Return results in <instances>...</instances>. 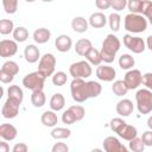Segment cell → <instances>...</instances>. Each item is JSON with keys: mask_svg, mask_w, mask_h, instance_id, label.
<instances>
[{"mask_svg": "<svg viewBox=\"0 0 152 152\" xmlns=\"http://www.w3.org/2000/svg\"><path fill=\"white\" fill-rule=\"evenodd\" d=\"M120 46H121V43L115 34H113V33L107 34L102 42V48L100 51L102 61L104 63H108V64L114 62L115 55L120 50Z\"/></svg>", "mask_w": 152, "mask_h": 152, "instance_id": "obj_1", "label": "cell"}, {"mask_svg": "<svg viewBox=\"0 0 152 152\" xmlns=\"http://www.w3.org/2000/svg\"><path fill=\"white\" fill-rule=\"evenodd\" d=\"M125 30L132 33H141L147 28V20L139 13H128L124 20Z\"/></svg>", "mask_w": 152, "mask_h": 152, "instance_id": "obj_2", "label": "cell"}, {"mask_svg": "<svg viewBox=\"0 0 152 152\" xmlns=\"http://www.w3.org/2000/svg\"><path fill=\"white\" fill-rule=\"evenodd\" d=\"M137 108L140 114H148L152 112V91L150 89H140L135 94Z\"/></svg>", "mask_w": 152, "mask_h": 152, "instance_id": "obj_3", "label": "cell"}, {"mask_svg": "<svg viewBox=\"0 0 152 152\" xmlns=\"http://www.w3.org/2000/svg\"><path fill=\"white\" fill-rule=\"evenodd\" d=\"M45 76L40 72V71H34V72H30L27 74L24 78H23V86L26 89H30L32 91H37V90H43L44 88V83H45Z\"/></svg>", "mask_w": 152, "mask_h": 152, "instance_id": "obj_4", "label": "cell"}, {"mask_svg": "<svg viewBox=\"0 0 152 152\" xmlns=\"http://www.w3.org/2000/svg\"><path fill=\"white\" fill-rule=\"evenodd\" d=\"M86 81L84 78H74L70 84V91H71V97L74 101L82 103L86 100H88V94H87V88H86Z\"/></svg>", "mask_w": 152, "mask_h": 152, "instance_id": "obj_5", "label": "cell"}, {"mask_svg": "<svg viewBox=\"0 0 152 152\" xmlns=\"http://www.w3.org/2000/svg\"><path fill=\"white\" fill-rule=\"evenodd\" d=\"M69 72L74 78H87L91 76L93 69L87 61H80L76 63H72L69 68Z\"/></svg>", "mask_w": 152, "mask_h": 152, "instance_id": "obj_6", "label": "cell"}, {"mask_svg": "<svg viewBox=\"0 0 152 152\" xmlns=\"http://www.w3.org/2000/svg\"><path fill=\"white\" fill-rule=\"evenodd\" d=\"M56 66V58L52 53H45L40 57L38 63V71H40L45 77L51 76L55 72Z\"/></svg>", "mask_w": 152, "mask_h": 152, "instance_id": "obj_7", "label": "cell"}, {"mask_svg": "<svg viewBox=\"0 0 152 152\" xmlns=\"http://www.w3.org/2000/svg\"><path fill=\"white\" fill-rule=\"evenodd\" d=\"M124 45L131 50L133 53H141L145 51V42L140 37H133L131 34H125L124 36Z\"/></svg>", "mask_w": 152, "mask_h": 152, "instance_id": "obj_8", "label": "cell"}, {"mask_svg": "<svg viewBox=\"0 0 152 152\" xmlns=\"http://www.w3.org/2000/svg\"><path fill=\"white\" fill-rule=\"evenodd\" d=\"M20 102L11 99V97H7L6 102L4 103L2 106V109H1V114L4 118L6 119H13L18 115L19 113V107H20Z\"/></svg>", "mask_w": 152, "mask_h": 152, "instance_id": "obj_9", "label": "cell"}, {"mask_svg": "<svg viewBox=\"0 0 152 152\" xmlns=\"http://www.w3.org/2000/svg\"><path fill=\"white\" fill-rule=\"evenodd\" d=\"M124 81L126 82L128 89H137L142 83V75L141 71L138 69H132L125 74Z\"/></svg>", "mask_w": 152, "mask_h": 152, "instance_id": "obj_10", "label": "cell"}, {"mask_svg": "<svg viewBox=\"0 0 152 152\" xmlns=\"http://www.w3.org/2000/svg\"><path fill=\"white\" fill-rule=\"evenodd\" d=\"M18 51V44L14 40L10 39H2L0 42V56L6 58V57H12L17 53Z\"/></svg>", "mask_w": 152, "mask_h": 152, "instance_id": "obj_11", "label": "cell"}, {"mask_svg": "<svg viewBox=\"0 0 152 152\" xmlns=\"http://www.w3.org/2000/svg\"><path fill=\"white\" fill-rule=\"evenodd\" d=\"M103 148L107 152H126L127 148L115 137H107L103 140Z\"/></svg>", "mask_w": 152, "mask_h": 152, "instance_id": "obj_12", "label": "cell"}, {"mask_svg": "<svg viewBox=\"0 0 152 152\" xmlns=\"http://www.w3.org/2000/svg\"><path fill=\"white\" fill-rule=\"evenodd\" d=\"M115 75H116V71L113 66H109V65H99L97 69H96V76L99 80L101 81H104V82H110L115 78Z\"/></svg>", "mask_w": 152, "mask_h": 152, "instance_id": "obj_13", "label": "cell"}, {"mask_svg": "<svg viewBox=\"0 0 152 152\" xmlns=\"http://www.w3.org/2000/svg\"><path fill=\"white\" fill-rule=\"evenodd\" d=\"M55 46L59 52H66L72 46V40L68 34H59L55 39Z\"/></svg>", "mask_w": 152, "mask_h": 152, "instance_id": "obj_14", "label": "cell"}, {"mask_svg": "<svg viewBox=\"0 0 152 152\" xmlns=\"http://www.w3.org/2000/svg\"><path fill=\"white\" fill-rule=\"evenodd\" d=\"M24 57H25L26 62H28V63H36L38 59H40L39 49L36 45H33V44H28L24 49Z\"/></svg>", "mask_w": 152, "mask_h": 152, "instance_id": "obj_15", "label": "cell"}, {"mask_svg": "<svg viewBox=\"0 0 152 152\" xmlns=\"http://www.w3.org/2000/svg\"><path fill=\"white\" fill-rule=\"evenodd\" d=\"M133 102L128 99H124V100H120L116 104V113L120 115V116H128L132 114L133 112Z\"/></svg>", "mask_w": 152, "mask_h": 152, "instance_id": "obj_16", "label": "cell"}, {"mask_svg": "<svg viewBox=\"0 0 152 152\" xmlns=\"http://www.w3.org/2000/svg\"><path fill=\"white\" fill-rule=\"evenodd\" d=\"M17 133H18L17 128L11 124H2L0 126V137L4 140H7V141L14 140L17 137Z\"/></svg>", "mask_w": 152, "mask_h": 152, "instance_id": "obj_17", "label": "cell"}, {"mask_svg": "<svg viewBox=\"0 0 152 152\" xmlns=\"http://www.w3.org/2000/svg\"><path fill=\"white\" fill-rule=\"evenodd\" d=\"M120 138H122V139H125V140H132L133 138H135L137 135H138V131H137V128L134 127V126H132V125H128L127 122L119 129V132L116 133Z\"/></svg>", "mask_w": 152, "mask_h": 152, "instance_id": "obj_18", "label": "cell"}, {"mask_svg": "<svg viewBox=\"0 0 152 152\" xmlns=\"http://www.w3.org/2000/svg\"><path fill=\"white\" fill-rule=\"evenodd\" d=\"M107 23V18L103 13L101 12H95L93 13L90 17H89V24L91 27L94 28H101V27H104Z\"/></svg>", "mask_w": 152, "mask_h": 152, "instance_id": "obj_19", "label": "cell"}, {"mask_svg": "<svg viewBox=\"0 0 152 152\" xmlns=\"http://www.w3.org/2000/svg\"><path fill=\"white\" fill-rule=\"evenodd\" d=\"M40 121L46 127H55L57 125V122H58V118H57L55 110H46V112H44L42 114Z\"/></svg>", "mask_w": 152, "mask_h": 152, "instance_id": "obj_20", "label": "cell"}, {"mask_svg": "<svg viewBox=\"0 0 152 152\" xmlns=\"http://www.w3.org/2000/svg\"><path fill=\"white\" fill-rule=\"evenodd\" d=\"M93 48L91 45V42L89 39H86V38H82V39H78L75 44V52L78 55V56H86V53Z\"/></svg>", "mask_w": 152, "mask_h": 152, "instance_id": "obj_21", "label": "cell"}, {"mask_svg": "<svg viewBox=\"0 0 152 152\" xmlns=\"http://www.w3.org/2000/svg\"><path fill=\"white\" fill-rule=\"evenodd\" d=\"M71 27L77 33H84L88 30V21L83 17H75L71 21Z\"/></svg>", "mask_w": 152, "mask_h": 152, "instance_id": "obj_22", "label": "cell"}, {"mask_svg": "<svg viewBox=\"0 0 152 152\" xmlns=\"http://www.w3.org/2000/svg\"><path fill=\"white\" fill-rule=\"evenodd\" d=\"M51 37V32L45 28V27H40V28H37L34 32H33V39L36 43L38 44H44L46 42H49Z\"/></svg>", "mask_w": 152, "mask_h": 152, "instance_id": "obj_23", "label": "cell"}, {"mask_svg": "<svg viewBox=\"0 0 152 152\" xmlns=\"http://www.w3.org/2000/svg\"><path fill=\"white\" fill-rule=\"evenodd\" d=\"M64 104H65V99L61 93H56V94H53L51 96V99H50V108L52 110L58 112V110L63 109Z\"/></svg>", "mask_w": 152, "mask_h": 152, "instance_id": "obj_24", "label": "cell"}, {"mask_svg": "<svg viewBox=\"0 0 152 152\" xmlns=\"http://www.w3.org/2000/svg\"><path fill=\"white\" fill-rule=\"evenodd\" d=\"M86 88H87V94H88V97H97L101 91H102V87L99 82H95V81H89L86 83Z\"/></svg>", "mask_w": 152, "mask_h": 152, "instance_id": "obj_25", "label": "cell"}, {"mask_svg": "<svg viewBox=\"0 0 152 152\" xmlns=\"http://www.w3.org/2000/svg\"><path fill=\"white\" fill-rule=\"evenodd\" d=\"M87 58V61L91 64V65H100L102 62V57H101V52L99 50H96L95 48H91L84 56Z\"/></svg>", "mask_w": 152, "mask_h": 152, "instance_id": "obj_26", "label": "cell"}, {"mask_svg": "<svg viewBox=\"0 0 152 152\" xmlns=\"http://www.w3.org/2000/svg\"><path fill=\"white\" fill-rule=\"evenodd\" d=\"M112 90H113L114 95H116V96H124V95L127 94V91L129 89H128V87H127V84H126V82L124 80H118V81H115L113 83Z\"/></svg>", "mask_w": 152, "mask_h": 152, "instance_id": "obj_27", "label": "cell"}, {"mask_svg": "<svg viewBox=\"0 0 152 152\" xmlns=\"http://www.w3.org/2000/svg\"><path fill=\"white\" fill-rule=\"evenodd\" d=\"M134 64H135L134 58L128 53H124L119 58V65L122 70H129L134 66Z\"/></svg>", "mask_w": 152, "mask_h": 152, "instance_id": "obj_28", "label": "cell"}, {"mask_svg": "<svg viewBox=\"0 0 152 152\" xmlns=\"http://www.w3.org/2000/svg\"><path fill=\"white\" fill-rule=\"evenodd\" d=\"M7 94H8V97L18 101V102H23V99H24V93H23V89L19 87V86H10L8 89H7Z\"/></svg>", "mask_w": 152, "mask_h": 152, "instance_id": "obj_29", "label": "cell"}, {"mask_svg": "<svg viewBox=\"0 0 152 152\" xmlns=\"http://www.w3.org/2000/svg\"><path fill=\"white\" fill-rule=\"evenodd\" d=\"M45 101H46V97H45V94L43 90H37V91H32V95H31V102L34 107L39 108V107H43L45 104Z\"/></svg>", "mask_w": 152, "mask_h": 152, "instance_id": "obj_30", "label": "cell"}, {"mask_svg": "<svg viewBox=\"0 0 152 152\" xmlns=\"http://www.w3.org/2000/svg\"><path fill=\"white\" fill-rule=\"evenodd\" d=\"M108 23H109V27L113 32H118L120 30V23H121V17L119 13H110L108 17Z\"/></svg>", "mask_w": 152, "mask_h": 152, "instance_id": "obj_31", "label": "cell"}, {"mask_svg": "<svg viewBox=\"0 0 152 152\" xmlns=\"http://www.w3.org/2000/svg\"><path fill=\"white\" fill-rule=\"evenodd\" d=\"M70 134H71V131L64 127H55L51 131V137L53 139H66L70 137Z\"/></svg>", "mask_w": 152, "mask_h": 152, "instance_id": "obj_32", "label": "cell"}, {"mask_svg": "<svg viewBox=\"0 0 152 152\" xmlns=\"http://www.w3.org/2000/svg\"><path fill=\"white\" fill-rule=\"evenodd\" d=\"M13 38H14L15 42L23 43V42H25L28 38V31L25 27L19 26V27L14 28V31H13Z\"/></svg>", "mask_w": 152, "mask_h": 152, "instance_id": "obj_33", "label": "cell"}, {"mask_svg": "<svg viewBox=\"0 0 152 152\" xmlns=\"http://www.w3.org/2000/svg\"><path fill=\"white\" fill-rule=\"evenodd\" d=\"M14 31V24L10 19H1L0 20V33L1 34H10Z\"/></svg>", "mask_w": 152, "mask_h": 152, "instance_id": "obj_34", "label": "cell"}, {"mask_svg": "<svg viewBox=\"0 0 152 152\" xmlns=\"http://www.w3.org/2000/svg\"><path fill=\"white\" fill-rule=\"evenodd\" d=\"M1 70H4V71H6V72H8V74L15 76V75L19 72V65H18L14 61H7V62H5V63L2 64Z\"/></svg>", "mask_w": 152, "mask_h": 152, "instance_id": "obj_35", "label": "cell"}, {"mask_svg": "<svg viewBox=\"0 0 152 152\" xmlns=\"http://www.w3.org/2000/svg\"><path fill=\"white\" fill-rule=\"evenodd\" d=\"M144 0H127V6L131 13H141Z\"/></svg>", "mask_w": 152, "mask_h": 152, "instance_id": "obj_36", "label": "cell"}, {"mask_svg": "<svg viewBox=\"0 0 152 152\" xmlns=\"http://www.w3.org/2000/svg\"><path fill=\"white\" fill-rule=\"evenodd\" d=\"M66 81H68V76H66V74L63 72V71H57V72H55L53 76H52V83H53L55 86H57V87L64 86V84L66 83Z\"/></svg>", "mask_w": 152, "mask_h": 152, "instance_id": "obj_37", "label": "cell"}, {"mask_svg": "<svg viewBox=\"0 0 152 152\" xmlns=\"http://www.w3.org/2000/svg\"><path fill=\"white\" fill-rule=\"evenodd\" d=\"M2 6L6 13L13 14L18 10V0H2Z\"/></svg>", "mask_w": 152, "mask_h": 152, "instance_id": "obj_38", "label": "cell"}, {"mask_svg": "<svg viewBox=\"0 0 152 152\" xmlns=\"http://www.w3.org/2000/svg\"><path fill=\"white\" fill-rule=\"evenodd\" d=\"M145 148V144L142 142L141 138H133L132 140H129V150H132L133 152H141Z\"/></svg>", "mask_w": 152, "mask_h": 152, "instance_id": "obj_39", "label": "cell"}, {"mask_svg": "<svg viewBox=\"0 0 152 152\" xmlns=\"http://www.w3.org/2000/svg\"><path fill=\"white\" fill-rule=\"evenodd\" d=\"M142 15L146 17L150 21V24L152 25V1L150 0H144V5H142V11H141Z\"/></svg>", "mask_w": 152, "mask_h": 152, "instance_id": "obj_40", "label": "cell"}, {"mask_svg": "<svg viewBox=\"0 0 152 152\" xmlns=\"http://www.w3.org/2000/svg\"><path fill=\"white\" fill-rule=\"evenodd\" d=\"M69 109L74 113V115H75V118H76V121H81V120L84 118V115H86L84 108H83L82 106H80V104H74V106L69 107Z\"/></svg>", "mask_w": 152, "mask_h": 152, "instance_id": "obj_41", "label": "cell"}, {"mask_svg": "<svg viewBox=\"0 0 152 152\" xmlns=\"http://www.w3.org/2000/svg\"><path fill=\"white\" fill-rule=\"evenodd\" d=\"M125 124H126V121H124L121 118H114V119L110 120L109 126H110V129H112L114 133H118L119 129H120Z\"/></svg>", "mask_w": 152, "mask_h": 152, "instance_id": "obj_42", "label": "cell"}, {"mask_svg": "<svg viewBox=\"0 0 152 152\" xmlns=\"http://www.w3.org/2000/svg\"><path fill=\"white\" fill-rule=\"evenodd\" d=\"M62 121H63V124L72 125L74 122H76V118H75L74 113H72L70 109H66V110L62 114Z\"/></svg>", "mask_w": 152, "mask_h": 152, "instance_id": "obj_43", "label": "cell"}, {"mask_svg": "<svg viewBox=\"0 0 152 152\" xmlns=\"http://www.w3.org/2000/svg\"><path fill=\"white\" fill-rule=\"evenodd\" d=\"M127 6V0H112V8L116 12L122 11Z\"/></svg>", "mask_w": 152, "mask_h": 152, "instance_id": "obj_44", "label": "cell"}, {"mask_svg": "<svg viewBox=\"0 0 152 152\" xmlns=\"http://www.w3.org/2000/svg\"><path fill=\"white\" fill-rule=\"evenodd\" d=\"M95 5L99 10H108L112 7V0H95Z\"/></svg>", "mask_w": 152, "mask_h": 152, "instance_id": "obj_45", "label": "cell"}, {"mask_svg": "<svg viewBox=\"0 0 152 152\" xmlns=\"http://www.w3.org/2000/svg\"><path fill=\"white\" fill-rule=\"evenodd\" d=\"M141 140L145 144V146H152V129L151 131H145L142 133Z\"/></svg>", "mask_w": 152, "mask_h": 152, "instance_id": "obj_46", "label": "cell"}, {"mask_svg": "<svg viewBox=\"0 0 152 152\" xmlns=\"http://www.w3.org/2000/svg\"><path fill=\"white\" fill-rule=\"evenodd\" d=\"M142 84L147 89L152 90V72H146L142 75Z\"/></svg>", "mask_w": 152, "mask_h": 152, "instance_id": "obj_47", "label": "cell"}, {"mask_svg": "<svg viewBox=\"0 0 152 152\" xmlns=\"http://www.w3.org/2000/svg\"><path fill=\"white\" fill-rule=\"evenodd\" d=\"M68 150H69V147L64 142H56L51 148L52 152H68Z\"/></svg>", "mask_w": 152, "mask_h": 152, "instance_id": "obj_48", "label": "cell"}, {"mask_svg": "<svg viewBox=\"0 0 152 152\" xmlns=\"http://www.w3.org/2000/svg\"><path fill=\"white\" fill-rule=\"evenodd\" d=\"M13 78H14L13 75H11V74H8L4 70H0V81L2 83H10V82L13 81Z\"/></svg>", "mask_w": 152, "mask_h": 152, "instance_id": "obj_49", "label": "cell"}, {"mask_svg": "<svg viewBox=\"0 0 152 152\" xmlns=\"http://www.w3.org/2000/svg\"><path fill=\"white\" fill-rule=\"evenodd\" d=\"M27 150H28V147H27V145L24 144V142L15 144V145L13 146V148H12L13 152H26Z\"/></svg>", "mask_w": 152, "mask_h": 152, "instance_id": "obj_50", "label": "cell"}, {"mask_svg": "<svg viewBox=\"0 0 152 152\" xmlns=\"http://www.w3.org/2000/svg\"><path fill=\"white\" fill-rule=\"evenodd\" d=\"M10 151V146L7 142L5 141H1L0 142V152H8Z\"/></svg>", "mask_w": 152, "mask_h": 152, "instance_id": "obj_51", "label": "cell"}, {"mask_svg": "<svg viewBox=\"0 0 152 152\" xmlns=\"http://www.w3.org/2000/svg\"><path fill=\"white\" fill-rule=\"evenodd\" d=\"M146 45H147V48L152 51V34H150V36L147 37V39H146Z\"/></svg>", "mask_w": 152, "mask_h": 152, "instance_id": "obj_52", "label": "cell"}, {"mask_svg": "<svg viewBox=\"0 0 152 152\" xmlns=\"http://www.w3.org/2000/svg\"><path fill=\"white\" fill-rule=\"evenodd\" d=\"M147 126H148V128L150 129H152V115L148 118V120H147Z\"/></svg>", "mask_w": 152, "mask_h": 152, "instance_id": "obj_53", "label": "cell"}, {"mask_svg": "<svg viewBox=\"0 0 152 152\" xmlns=\"http://www.w3.org/2000/svg\"><path fill=\"white\" fill-rule=\"evenodd\" d=\"M42 1H44V2H51V1H53V0H42Z\"/></svg>", "mask_w": 152, "mask_h": 152, "instance_id": "obj_54", "label": "cell"}, {"mask_svg": "<svg viewBox=\"0 0 152 152\" xmlns=\"http://www.w3.org/2000/svg\"><path fill=\"white\" fill-rule=\"evenodd\" d=\"M25 1H27V2H33V1H36V0H25Z\"/></svg>", "mask_w": 152, "mask_h": 152, "instance_id": "obj_55", "label": "cell"}]
</instances>
